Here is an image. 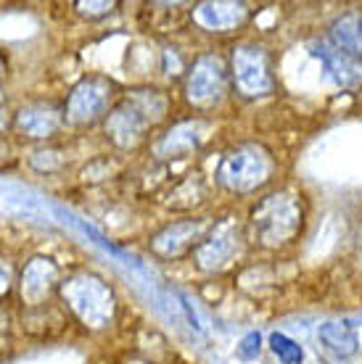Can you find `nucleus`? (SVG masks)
<instances>
[{"instance_id": "obj_19", "label": "nucleus", "mask_w": 362, "mask_h": 364, "mask_svg": "<svg viewBox=\"0 0 362 364\" xmlns=\"http://www.w3.org/2000/svg\"><path fill=\"white\" fill-rule=\"evenodd\" d=\"M267 346H270L272 354L278 356V362L281 364H301L304 362V351H301V346L294 341V338L286 336V333H270Z\"/></svg>"}, {"instance_id": "obj_25", "label": "nucleus", "mask_w": 362, "mask_h": 364, "mask_svg": "<svg viewBox=\"0 0 362 364\" xmlns=\"http://www.w3.org/2000/svg\"><path fill=\"white\" fill-rule=\"evenodd\" d=\"M0 135H11V111L0 109Z\"/></svg>"}, {"instance_id": "obj_23", "label": "nucleus", "mask_w": 362, "mask_h": 364, "mask_svg": "<svg viewBox=\"0 0 362 364\" xmlns=\"http://www.w3.org/2000/svg\"><path fill=\"white\" fill-rule=\"evenodd\" d=\"M177 301H180V309L182 314H185V319H188V325L196 333H204V325H201V317H199V309L193 306V301H190L188 293H177Z\"/></svg>"}, {"instance_id": "obj_16", "label": "nucleus", "mask_w": 362, "mask_h": 364, "mask_svg": "<svg viewBox=\"0 0 362 364\" xmlns=\"http://www.w3.org/2000/svg\"><path fill=\"white\" fill-rule=\"evenodd\" d=\"M204 191H207V185L201 180V174H185L182 180L175 182L172 188L162 196L164 206H170L175 211L196 209L201 200H204Z\"/></svg>"}, {"instance_id": "obj_8", "label": "nucleus", "mask_w": 362, "mask_h": 364, "mask_svg": "<svg viewBox=\"0 0 362 364\" xmlns=\"http://www.w3.org/2000/svg\"><path fill=\"white\" fill-rule=\"evenodd\" d=\"M66 129L63 122V103L58 100L35 98L21 103L11 111V135L19 143H29V146H48L56 143V137Z\"/></svg>"}, {"instance_id": "obj_5", "label": "nucleus", "mask_w": 362, "mask_h": 364, "mask_svg": "<svg viewBox=\"0 0 362 364\" xmlns=\"http://www.w3.org/2000/svg\"><path fill=\"white\" fill-rule=\"evenodd\" d=\"M117 82L106 74H85L63 100L66 129H90L103 124L114 103L119 100Z\"/></svg>"}, {"instance_id": "obj_22", "label": "nucleus", "mask_w": 362, "mask_h": 364, "mask_svg": "<svg viewBox=\"0 0 362 364\" xmlns=\"http://www.w3.org/2000/svg\"><path fill=\"white\" fill-rule=\"evenodd\" d=\"M114 9H117V3H106V0H100V3H74V11L88 18L106 16V14H111Z\"/></svg>"}, {"instance_id": "obj_4", "label": "nucleus", "mask_w": 362, "mask_h": 364, "mask_svg": "<svg viewBox=\"0 0 362 364\" xmlns=\"http://www.w3.org/2000/svg\"><path fill=\"white\" fill-rule=\"evenodd\" d=\"M275 174V159L262 143H238L227 148L217 164L214 180L222 191L249 196L264 188Z\"/></svg>"}, {"instance_id": "obj_14", "label": "nucleus", "mask_w": 362, "mask_h": 364, "mask_svg": "<svg viewBox=\"0 0 362 364\" xmlns=\"http://www.w3.org/2000/svg\"><path fill=\"white\" fill-rule=\"evenodd\" d=\"M193 24L212 35H225L233 29L244 27L249 18V6L246 3H233V0H204L190 11Z\"/></svg>"}, {"instance_id": "obj_11", "label": "nucleus", "mask_w": 362, "mask_h": 364, "mask_svg": "<svg viewBox=\"0 0 362 364\" xmlns=\"http://www.w3.org/2000/svg\"><path fill=\"white\" fill-rule=\"evenodd\" d=\"M227 69H230V85L244 98H262V95H270L275 87L270 55L257 43L233 46L230 58H227Z\"/></svg>"}, {"instance_id": "obj_17", "label": "nucleus", "mask_w": 362, "mask_h": 364, "mask_svg": "<svg viewBox=\"0 0 362 364\" xmlns=\"http://www.w3.org/2000/svg\"><path fill=\"white\" fill-rule=\"evenodd\" d=\"M317 338L320 343L333 351L336 356H352L357 354L360 348V338H357V330L349 325V322H326L317 328Z\"/></svg>"}, {"instance_id": "obj_1", "label": "nucleus", "mask_w": 362, "mask_h": 364, "mask_svg": "<svg viewBox=\"0 0 362 364\" xmlns=\"http://www.w3.org/2000/svg\"><path fill=\"white\" fill-rule=\"evenodd\" d=\"M170 109L172 100L159 87H130L119 95L106 122L100 124L103 137L117 151H138L148 143L151 132L167 122Z\"/></svg>"}, {"instance_id": "obj_27", "label": "nucleus", "mask_w": 362, "mask_h": 364, "mask_svg": "<svg viewBox=\"0 0 362 364\" xmlns=\"http://www.w3.org/2000/svg\"><path fill=\"white\" fill-rule=\"evenodd\" d=\"M9 77V58H6V53L0 50V82Z\"/></svg>"}, {"instance_id": "obj_13", "label": "nucleus", "mask_w": 362, "mask_h": 364, "mask_svg": "<svg viewBox=\"0 0 362 364\" xmlns=\"http://www.w3.org/2000/svg\"><path fill=\"white\" fill-rule=\"evenodd\" d=\"M307 48L309 55L320 61L326 77L336 87H341V90H357V87H362V61L346 55L344 50H338L331 40H312Z\"/></svg>"}, {"instance_id": "obj_7", "label": "nucleus", "mask_w": 362, "mask_h": 364, "mask_svg": "<svg viewBox=\"0 0 362 364\" xmlns=\"http://www.w3.org/2000/svg\"><path fill=\"white\" fill-rule=\"evenodd\" d=\"M63 269L53 256L32 254L19 267L16 277V301L21 311L43 309L58 301V285H61Z\"/></svg>"}, {"instance_id": "obj_9", "label": "nucleus", "mask_w": 362, "mask_h": 364, "mask_svg": "<svg viewBox=\"0 0 362 364\" xmlns=\"http://www.w3.org/2000/svg\"><path fill=\"white\" fill-rule=\"evenodd\" d=\"M244 246L246 235L241 222L233 217H222L217 222H212V228L204 235V240L190 254V262H193V267L199 272H222V269H227L238 256L244 254Z\"/></svg>"}, {"instance_id": "obj_6", "label": "nucleus", "mask_w": 362, "mask_h": 364, "mask_svg": "<svg viewBox=\"0 0 362 364\" xmlns=\"http://www.w3.org/2000/svg\"><path fill=\"white\" fill-rule=\"evenodd\" d=\"M227 92H230V69L219 53H199L182 74V98L201 117L219 109Z\"/></svg>"}, {"instance_id": "obj_3", "label": "nucleus", "mask_w": 362, "mask_h": 364, "mask_svg": "<svg viewBox=\"0 0 362 364\" xmlns=\"http://www.w3.org/2000/svg\"><path fill=\"white\" fill-rule=\"evenodd\" d=\"M252 232L264 248L289 246L304 228V198L291 188L264 196L252 209Z\"/></svg>"}, {"instance_id": "obj_21", "label": "nucleus", "mask_w": 362, "mask_h": 364, "mask_svg": "<svg viewBox=\"0 0 362 364\" xmlns=\"http://www.w3.org/2000/svg\"><path fill=\"white\" fill-rule=\"evenodd\" d=\"M259 354H262V336H259L257 330H252V333H246V336L241 338V343H238V356L246 359V362H252V359H257Z\"/></svg>"}, {"instance_id": "obj_24", "label": "nucleus", "mask_w": 362, "mask_h": 364, "mask_svg": "<svg viewBox=\"0 0 362 364\" xmlns=\"http://www.w3.org/2000/svg\"><path fill=\"white\" fill-rule=\"evenodd\" d=\"M11 330H14V314L6 306H0V351L11 343Z\"/></svg>"}, {"instance_id": "obj_2", "label": "nucleus", "mask_w": 362, "mask_h": 364, "mask_svg": "<svg viewBox=\"0 0 362 364\" xmlns=\"http://www.w3.org/2000/svg\"><path fill=\"white\" fill-rule=\"evenodd\" d=\"M58 304L69 317L90 333H103L117 322L119 301L103 274L77 267L63 272L58 285Z\"/></svg>"}, {"instance_id": "obj_12", "label": "nucleus", "mask_w": 362, "mask_h": 364, "mask_svg": "<svg viewBox=\"0 0 362 364\" xmlns=\"http://www.w3.org/2000/svg\"><path fill=\"white\" fill-rule=\"evenodd\" d=\"M214 219L204 217H188V219H172L164 228H159L148 240V248L156 259L162 262H177L182 256H190L196 251L204 235L209 232Z\"/></svg>"}, {"instance_id": "obj_15", "label": "nucleus", "mask_w": 362, "mask_h": 364, "mask_svg": "<svg viewBox=\"0 0 362 364\" xmlns=\"http://www.w3.org/2000/svg\"><path fill=\"white\" fill-rule=\"evenodd\" d=\"M338 50L362 61V11H346L331 24V37H328Z\"/></svg>"}, {"instance_id": "obj_10", "label": "nucleus", "mask_w": 362, "mask_h": 364, "mask_svg": "<svg viewBox=\"0 0 362 364\" xmlns=\"http://www.w3.org/2000/svg\"><path fill=\"white\" fill-rule=\"evenodd\" d=\"M214 132V122L201 114H190V117L175 119L172 124L154 137L151 143V156L162 164H170V161H180V159H188V156L199 154L201 148L209 143V137Z\"/></svg>"}, {"instance_id": "obj_18", "label": "nucleus", "mask_w": 362, "mask_h": 364, "mask_svg": "<svg viewBox=\"0 0 362 364\" xmlns=\"http://www.w3.org/2000/svg\"><path fill=\"white\" fill-rule=\"evenodd\" d=\"M27 166L32 169V172L43 174V177H53V174L66 169V151L58 148L56 143L35 146L27 154Z\"/></svg>"}, {"instance_id": "obj_20", "label": "nucleus", "mask_w": 362, "mask_h": 364, "mask_svg": "<svg viewBox=\"0 0 362 364\" xmlns=\"http://www.w3.org/2000/svg\"><path fill=\"white\" fill-rule=\"evenodd\" d=\"M16 277L19 267L9 254H0V306L11 293H16Z\"/></svg>"}, {"instance_id": "obj_26", "label": "nucleus", "mask_w": 362, "mask_h": 364, "mask_svg": "<svg viewBox=\"0 0 362 364\" xmlns=\"http://www.w3.org/2000/svg\"><path fill=\"white\" fill-rule=\"evenodd\" d=\"M11 156V135H0V161Z\"/></svg>"}]
</instances>
